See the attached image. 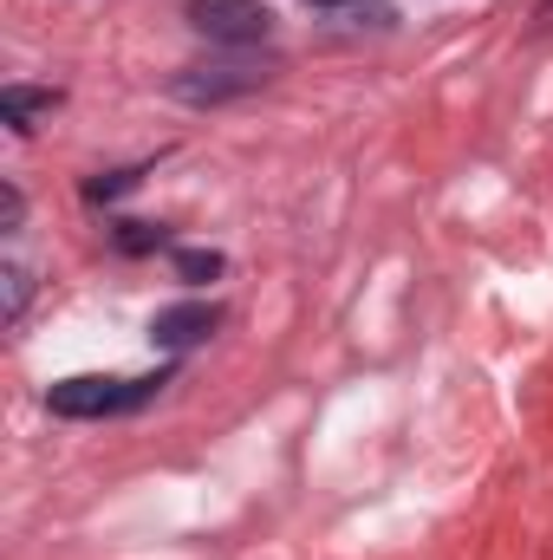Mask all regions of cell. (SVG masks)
I'll use <instances>...</instances> for the list:
<instances>
[{
    "mask_svg": "<svg viewBox=\"0 0 553 560\" xmlns=\"http://www.w3.org/2000/svg\"><path fill=\"white\" fill-rule=\"evenodd\" d=\"M255 85H268V66L235 52V59L183 66V72L169 79V98H183V105H228V98H242V92H255Z\"/></svg>",
    "mask_w": 553,
    "mask_h": 560,
    "instance_id": "obj_3",
    "label": "cell"
},
{
    "mask_svg": "<svg viewBox=\"0 0 553 560\" xmlns=\"http://www.w3.org/2000/svg\"><path fill=\"white\" fill-rule=\"evenodd\" d=\"M215 326H222V306H215V300H183V306H163V313L150 319V339H156V352L183 359V352L209 346Z\"/></svg>",
    "mask_w": 553,
    "mask_h": 560,
    "instance_id": "obj_4",
    "label": "cell"
},
{
    "mask_svg": "<svg viewBox=\"0 0 553 560\" xmlns=\"http://www.w3.org/2000/svg\"><path fill=\"white\" fill-rule=\"evenodd\" d=\"M118 248H125V255H150V248H163V229H150V222H118Z\"/></svg>",
    "mask_w": 553,
    "mask_h": 560,
    "instance_id": "obj_8",
    "label": "cell"
},
{
    "mask_svg": "<svg viewBox=\"0 0 553 560\" xmlns=\"http://www.w3.org/2000/svg\"><path fill=\"white\" fill-rule=\"evenodd\" d=\"M46 112H59V92L52 85H7L0 92V118H7V131H33V118H46Z\"/></svg>",
    "mask_w": 553,
    "mask_h": 560,
    "instance_id": "obj_5",
    "label": "cell"
},
{
    "mask_svg": "<svg viewBox=\"0 0 553 560\" xmlns=\"http://www.w3.org/2000/svg\"><path fill=\"white\" fill-rule=\"evenodd\" d=\"M26 300H33V268L20 255H7V319L20 326L26 319Z\"/></svg>",
    "mask_w": 553,
    "mask_h": 560,
    "instance_id": "obj_7",
    "label": "cell"
},
{
    "mask_svg": "<svg viewBox=\"0 0 553 560\" xmlns=\"http://www.w3.org/2000/svg\"><path fill=\"white\" fill-rule=\"evenodd\" d=\"M0 196H7V235H20V222H26V196H20V183H7Z\"/></svg>",
    "mask_w": 553,
    "mask_h": 560,
    "instance_id": "obj_9",
    "label": "cell"
},
{
    "mask_svg": "<svg viewBox=\"0 0 553 560\" xmlns=\"http://www.w3.org/2000/svg\"><path fill=\"white\" fill-rule=\"evenodd\" d=\"M169 268H176V280H189V287H209L228 261H222V248H176Z\"/></svg>",
    "mask_w": 553,
    "mask_h": 560,
    "instance_id": "obj_6",
    "label": "cell"
},
{
    "mask_svg": "<svg viewBox=\"0 0 553 560\" xmlns=\"http://www.w3.org/2000/svg\"><path fill=\"white\" fill-rule=\"evenodd\" d=\"M548 13H553V0H548Z\"/></svg>",
    "mask_w": 553,
    "mask_h": 560,
    "instance_id": "obj_11",
    "label": "cell"
},
{
    "mask_svg": "<svg viewBox=\"0 0 553 560\" xmlns=\"http://www.w3.org/2000/svg\"><path fill=\"white\" fill-rule=\"evenodd\" d=\"M169 372H176V365H163V372H150V378H59V385L46 392V411H52V418H72V423L131 418L150 398H163Z\"/></svg>",
    "mask_w": 553,
    "mask_h": 560,
    "instance_id": "obj_1",
    "label": "cell"
},
{
    "mask_svg": "<svg viewBox=\"0 0 553 560\" xmlns=\"http://www.w3.org/2000/svg\"><path fill=\"white\" fill-rule=\"evenodd\" d=\"M183 20L209 46H228V52H248V46H268L274 39V13L261 0H189Z\"/></svg>",
    "mask_w": 553,
    "mask_h": 560,
    "instance_id": "obj_2",
    "label": "cell"
},
{
    "mask_svg": "<svg viewBox=\"0 0 553 560\" xmlns=\"http://www.w3.org/2000/svg\"><path fill=\"white\" fill-rule=\"evenodd\" d=\"M306 7H319V13H332V7H345V0H306Z\"/></svg>",
    "mask_w": 553,
    "mask_h": 560,
    "instance_id": "obj_10",
    "label": "cell"
}]
</instances>
